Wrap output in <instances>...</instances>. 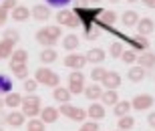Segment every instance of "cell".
<instances>
[{"instance_id": "6da1fadb", "label": "cell", "mask_w": 155, "mask_h": 131, "mask_svg": "<svg viewBox=\"0 0 155 131\" xmlns=\"http://www.w3.org/2000/svg\"><path fill=\"white\" fill-rule=\"evenodd\" d=\"M35 81L38 83V85L57 89L58 83H61V77H58V73H54V71H51V69L40 67V69H36V73H35Z\"/></svg>"}, {"instance_id": "7a4b0ae2", "label": "cell", "mask_w": 155, "mask_h": 131, "mask_svg": "<svg viewBox=\"0 0 155 131\" xmlns=\"http://www.w3.org/2000/svg\"><path fill=\"white\" fill-rule=\"evenodd\" d=\"M20 111H22L26 117H30V119H35L36 115H40V111H42V107H40V97L38 95H28V97H22V105H20Z\"/></svg>"}, {"instance_id": "3957f363", "label": "cell", "mask_w": 155, "mask_h": 131, "mask_svg": "<svg viewBox=\"0 0 155 131\" xmlns=\"http://www.w3.org/2000/svg\"><path fill=\"white\" fill-rule=\"evenodd\" d=\"M58 113L64 115V117H69L71 121H77V123H85V119H87V111L85 109L75 107V105H71V103H61Z\"/></svg>"}, {"instance_id": "277c9868", "label": "cell", "mask_w": 155, "mask_h": 131, "mask_svg": "<svg viewBox=\"0 0 155 131\" xmlns=\"http://www.w3.org/2000/svg\"><path fill=\"white\" fill-rule=\"evenodd\" d=\"M85 75L83 71H71L69 75V89L71 95H79V93H85Z\"/></svg>"}, {"instance_id": "5b68a950", "label": "cell", "mask_w": 155, "mask_h": 131, "mask_svg": "<svg viewBox=\"0 0 155 131\" xmlns=\"http://www.w3.org/2000/svg\"><path fill=\"white\" fill-rule=\"evenodd\" d=\"M54 18H57L58 26H67V29H77L81 24L79 18L75 16V12H71V10H58Z\"/></svg>"}, {"instance_id": "8992f818", "label": "cell", "mask_w": 155, "mask_h": 131, "mask_svg": "<svg viewBox=\"0 0 155 131\" xmlns=\"http://www.w3.org/2000/svg\"><path fill=\"white\" fill-rule=\"evenodd\" d=\"M87 65V57L85 55H79V52H71L64 57V67H69L71 71H81V69Z\"/></svg>"}, {"instance_id": "52a82bcc", "label": "cell", "mask_w": 155, "mask_h": 131, "mask_svg": "<svg viewBox=\"0 0 155 131\" xmlns=\"http://www.w3.org/2000/svg\"><path fill=\"white\" fill-rule=\"evenodd\" d=\"M121 85V75L117 71H107L105 79L101 81V87H105V91H117Z\"/></svg>"}, {"instance_id": "ba28073f", "label": "cell", "mask_w": 155, "mask_h": 131, "mask_svg": "<svg viewBox=\"0 0 155 131\" xmlns=\"http://www.w3.org/2000/svg\"><path fill=\"white\" fill-rule=\"evenodd\" d=\"M127 45H129V49L131 51H141V52H145V51H149V40H147V36H141V34H137V36H127Z\"/></svg>"}, {"instance_id": "9c48e42d", "label": "cell", "mask_w": 155, "mask_h": 131, "mask_svg": "<svg viewBox=\"0 0 155 131\" xmlns=\"http://www.w3.org/2000/svg\"><path fill=\"white\" fill-rule=\"evenodd\" d=\"M155 99L151 97L149 93H143V95H137V97L131 101V107L135 109V111H145V109H151L153 107Z\"/></svg>"}, {"instance_id": "30bf717a", "label": "cell", "mask_w": 155, "mask_h": 131, "mask_svg": "<svg viewBox=\"0 0 155 131\" xmlns=\"http://www.w3.org/2000/svg\"><path fill=\"white\" fill-rule=\"evenodd\" d=\"M36 42H40L45 49H52V46L57 45V39H54V36L48 32V29L45 26V29L36 30Z\"/></svg>"}, {"instance_id": "8fae6325", "label": "cell", "mask_w": 155, "mask_h": 131, "mask_svg": "<svg viewBox=\"0 0 155 131\" xmlns=\"http://www.w3.org/2000/svg\"><path fill=\"white\" fill-rule=\"evenodd\" d=\"M24 121H26V115L22 111H18V109H12L10 113L6 115V125H10V127H22Z\"/></svg>"}, {"instance_id": "7c38bea8", "label": "cell", "mask_w": 155, "mask_h": 131, "mask_svg": "<svg viewBox=\"0 0 155 131\" xmlns=\"http://www.w3.org/2000/svg\"><path fill=\"white\" fill-rule=\"evenodd\" d=\"M30 14H32V18H35V20L45 22V20H48V18H51V8H48L46 4H35V6H32V10H30Z\"/></svg>"}, {"instance_id": "4fadbf2b", "label": "cell", "mask_w": 155, "mask_h": 131, "mask_svg": "<svg viewBox=\"0 0 155 131\" xmlns=\"http://www.w3.org/2000/svg\"><path fill=\"white\" fill-rule=\"evenodd\" d=\"M87 117L91 121H101L105 117V105L103 103H91V107L87 109Z\"/></svg>"}, {"instance_id": "5bb4252c", "label": "cell", "mask_w": 155, "mask_h": 131, "mask_svg": "<svg viewBox=\"0 0 155 131\" xmlns=\"http://www.w3.org/2000/svg\"><path fill=\"white\" fill-rule=\"evenodd\" d=\"M155 30V22H153V18H139V22H137V32L141 34V36H147V34H151Z\"/></svg>"}, {"instance_id": "9a60e30c", "label": "cell", "mask_w": 155, "mask_h": 131, "mask_svg": "<svg viewBox=\"0 0 155 131\" xmlns=\"http://www.w3.org/2000/svg\"><path fill=\"white\" fill-rule=\"evenodd\" d=\"M87 63H93V65H99L103 63L105 57H107V52L103 51V49H99V46H95V49H91V51H87Z\"/></svg>"}, {"instance_id": "2e32d148", "label": "cell", "mask_w": 155, "mask_h": 131, "mask_svg": "<svg viewBox=\"0 0 155 131\" xmlns=\"http://www.w3.org/2000/svg\"><path fill=\"white\" fill-rule=\"evenodd\" d=\"M101 95H103V87L99 85V83H91V85L85 87V97L89 99V101H97V99H101Z\"/></svg>"}, {"instance_id": "e0dca14e", "label": "cell", "mask_w": 155, "mask_h": 131, "mask_svg": "<svg viewBox=\"0 0 155 131\" xmlns=\"http://www.w3.org/2000/svg\"><path fill=\"white\" fill-rule=\"evenodd\" d=\"M58 109L57 107H45L42 111H40V121L45 123V125H48V123H54V121L58 119Z\"/></svg>"}, {"instance_id": "ac0fdd59", "label": "cell", "mask_w": 155, "mask_h": 131, "mask_svg": "<svg viewBox=\"0 0 155 131\" xmlns=\"http://www.w3.org/2000/svg\"><path fill=\"white\" fill-rule=\"evenodd\" d=\"M137 65L143 67V69H153L155 67V52L145 51L141 55H137Z\"/></svg>"}, {"instance_id": "d6986e66", "label": "cell", "mask_w": 155, "mask_h": 131, "mask_svg": "<svg viewBox=\"0 0 155 131\" xmlns=\"http://www.w3.org/2000/svg\"><path fill=\"white\" fill-rule=\"evenodd\" d=\"M121 22H123L125 29H133V26H137V22H139V14L135 10H125L121 14Z\"/></svg>"}, {"instance_id": "ffe728a7", "label": "cell", "mask_w": 155, "mask_h": 131, "mask_svg": "<svg viewBox=\"0 0 155 131\" xmlns=\"http://www.w3.org/2000/svg\"><path fill=\"white\" fill-rule=\"evenodd\" d=\"M145 69L139 67V65H135V67H131L129 71H127V79L131 81V83H141V81L145 79Z\"/></svg>"}, {"instance_id": "44dd1931", "label": "cell", "mask_w": 155, "mask_h": 131, "mask_svg": "<svg viewBox=\"0 0 155 131\" xmlns=\"http://www.w3.org/2000/svg\"><path fill=\"white\" fill-rule=\"evenodd\" d=\"M10 16L16 20V22H24V20H28L30 18V10L26 8V6H22V4H18L14 10L10 12Z\"/></svg>"}, {"instance_id": "7402d4cb", "label": "cell", "mask_w": 155, "mask_h": 131, "mask_svg": "<svg viewBox=\"0 0 155 131\" xmlns=\"http://www.w3.org/2000/svg\"><path fill=\"white\" fill-rule=\"evenodd\" d=\"M28 61V51H24V49H14L10 57V65H26Z\"/></svg>"}, {"instance_id": "603a6c76", "label": "cell", "mask_w": 155, "mask_h": 131, "mask_svg": "<svg viewBox=\"0 0 155 131\" xmlns=\"http://www.w3.org/2000/svg\"><path fill=\"white\" fill-rule=\"evenodd\" d=\"M4 103H6V107H10V109H18L20 105H22V95L20 93H8L4 97Z\"/></svg>"}, {"instance_id": "cb8c5ba5", "label": "cell", "mask_w": 155, "mask_h": 131, "mask_svg": "<svg viewBox=\"0 0 155 131\" xmlns=\"http://www.w3.org/2000/svg\"><path fill=\"white\" fill-rule=\"evenodd\" d=\"M52 97H54V101H58V103H69L71 101V91L67 89V87H57L54 91H52Z\"/></svg>"}, {"instance_id": "d4e9b609", "label": "cell", "mask_w": 155, "mask_h": 131, "mask_svg": "<svg viewBox=\"0 0 155 131\" xmlns=\"http://www.w3.org/2000/svg\"><path fill=\"white\" fill-rule=\"evenodd\" d=\"M81 45V40L77 34H64V39H63V46H64V51H77Z\"/></svg>"}, {"instance_id": "484cf974", "label": "cell", "mask_w": 155, "mask_h": 131, "mask_svg": "<svg viewBox=\"0 0 155 131\" xmlns=\"http://www.w3.org/2000/svg\"><path fill=\"white\" fill-rule=\"evenodd\" d=\"M12 52H14V42L2 39L0 40V59H10Z\"/></svg>"}, {"instance_id": "4316f807", "label": "cell", "mask_w": 155, "mask_h": 131, "mask_svg": "<svg viewBox=\"0 0 155 131\" xmlns=\"http://www.w3.org/2000/svg\"><path fill=\"white\" fill-rule=\"evenodd\" d=\"M12 87H14V83H12L10 77L4 75V73H0V95H8V93H12Z\"/></svg>"}, {"instance_id": "83f0119b", "label": "cell", "mask_w": 155, "mask_h": 131, "mask_svg": "<svg viewBox=\"0 0 155 131\" xmlns=\"http://www.w3.org/2000/svg\"><path fill=\"white\" fill-rule=\"evenodd\" d=\"M101 103H103L105 107H109V105L115 107L117 103H119V95H117V91H103V95H101Z\"/></svg>"}, {"instance_id": "f1b7e54d", "label": "cell", "mask_w": 155, "mask_h": 131, "mask_svg": "<svg viewBox=\"0 0 155 131\" xmlns=\"http://www.w3.org/2000/svg\"><path fill=\"white\" fill-rule=\"evenodd\" d=\"M131 101H119L113 107V111H115V115L117 117H125V115H129V111H131Z\"/></svg>"}, {"instance_id": "f546056e", "label": "cell", "mask_w": 155, "mask_h": 131, "mask_svg": "<svg viewBox=\"0 0 155 131\" xmlns=\"http://www.w3.org/2000/svg\"><path fill=\"white\" fill-rule=\"evenodd\" d=\"M10 71L16 79H22V81L28 79V67L26 65H10Z\"/></svg>"}, {"instance_id": "4dcf8cb0", "label": "cell", "mask_w": 155, "mask_h": 131, "mask_svg": "<svg viewBox=\"0 0 155 131\" xmlns=\"http://www.w3.org/2000/svg\"><path fill=\"white\" fill-rule=\"evenodd\" d=\"M58 59V55H57V51L54 49H45V51H40V61L45 65H51V63H54Z\"/></svg>"}, {"instance_id": "1f68e13d", "label": "cell", "mask_w": 155, "mask_h": 131, "mask_svg": "<svg viewBox=\"0 0 155 131\" xmlns=\"http://www.w3.org/2000/svg\"><path fill=\"white\" fill-rule=\"evenodd\" d=\"M133 125H135V119H133L131 115H125V117H119L117 129H121V131H129V129H133Z\"/></svg>"}, {"instance_id": "d6a6232c", "label": "cell", "mask_w": 155, "mask_h": 131, "mask_svg": "<svg viewBox=\"0 0 155 131\" xmlns=\"http://www.w3.org/2000/svg\"><path fill=\"white\" fill-rule=\"evenodd\" d=\"M121 61H123L125 65H135L137 63V52L131 51V49H125L123 55H121Z\"/></svg>"}, {"instance_id": "836d02e7", "label": "cell", "mask_w": 155, "mask_h": 131, "mask_svg": "<svg viewBox=\"0 0 155 131\" xmlns=\"http://www.w3.org/2000/svg\"><path fill=\"white\" fill-rule=\"evenodd\" d=\"M105 75H107V69H103V67H93V71H91L93 83H99V85H101V81L105 79Z\"/></svg>"}, {"instance_id": "e575fe53", "label": "cell", "mask_w": 155, "mask_h": 131, "mask_svg": "<svg viewBox=\"0 0 155 131\" xmlns=\"http://www.w3.org/2000/svg\"><path fill=\"white\" fill-rule=\"evenodd\" d=\"M123 51H125V46H123V42H121V40H115V42L111 45V59H121Z\"/></svg>"}, {"instance_id": "d590c367", "label": "cell", "mask_w": 155, "mask_h": 131, "mask_svg": "<svg viewBox=\"0 0 155 131\" xmlns=\"http://www.w3.org/2000/svg\"><path fill=\"white\" fill-rule=\"evenodd\" d=\"M36 89H38V83H36L35 79H26V81H24V91L28 93V95L36 93Z\"/></svg>"}, {"instance_id": "8d00e7d4", "label": "cell", "mask_w": 155, "mask_h": 131, "mask_svg": "<svg viewBox=\"0 0 155 131\" xmlns=\"http://www.w3.org/2000/svg\"><path fill=\"white\" fill-rule=\"evenodd\" d=\"M2 39H6V40H10V42H14V45H16L18 40H20V32H18V30H6L4 32V36H2Z\"/></svg>"}, {"instance_id": "74e56055", "label": "cell", "mask_w": 155, "mask_h": 131, "mask_svg": "<svg viewBox=\"0 0 155 131\" xmlns=\"http://www.w3.org/2000/svg\"><path fill=\"white\" fill-rule=\"evenodd\" d=\"M45 2H46V6H54V8H61V10H63L64 6L71 4L73 0H45Z\"/></svg>"}, {"instance_id": "f35d334b", "label": "cell", "mask_w": 155, "mask_h": 131, "mask_svg": "<svg viewBox=\"0 0 155 131\" xmlns=\"http://www.w3.org/2000/svg\"><path fill=\"white\" fill-rule=\"evenodd\" d=\"M79 131H101V129H99V123H97V121H85V123L81 125Z\"/></svg>"}, {"instance_id": "ab89813d", "label": "cell", "mask_w": 155, "mask_h": 131, "mask_svg": "<svg viewBox=\"0 0 155 131\" xmlns=\"http://www.w3.org/2000/svg\"><path fill=\"white\" fill-rule=\"evenodd\" d=\"M26 129H42V131H45V123H42L40 119H36V117H35V119H30V121H28Z\"/></svg>"}, {"instance_id": "60d3db41", "label": "cell", "mask_w": 155, "mask_h": 131, "mask_svg": "<svg viewBox=\"0 0 155 131\" xmlns=\"http://www.w3.org/2000/svg\"><path fill=\"white\" fill-rule=\"evenodd\" d=\"M0 6H2V8H6L8 12H12L18 6V0H2V4H0Z\"/></svg>"}, {"instance_id": "b9f144b4", "label": "cell", "mask_w": 155, "mask_h": 131, "mask_svg": "<svg viewBox=\"0 0 155 131\" xmlns=\"http://www.w3.org/2000/svg\"><path fill=\"white\" fill-rule=\"evenodd\" d=\"M8 18H10V12L6 10V8H2V6H0V26H4Z\"/></svg>"}, {"instance_id": "7bdbcfd3", "label": "cell", "mask_w": 155, "mask_h": 131, "mask_svg": "<svg viewBox=\"0 0 155 131\" xmlns=\"http://www.w3.org/2000/svg\"><path fill=\"white\" fill-rule=\"evenodd\" d=\"M99 36H101V34H99L97 29H91L89 32H85V39L87 40H95V39H99Z\"/></svg>"}, {"instance_id": "ee69618b", "label": "cell", "mask_w": 155, "mask_h": 131, "mask_svg": "<svg viewBox=\"0 0 155 131\" xmlns=\"http://www.w3.org/2000/svg\"><path fill=\"white\" fill-rule=\"evenodd\" d=\"M147 123H149V127L155 129V111H151V113L147 115Z\"/></svg>"}, {"instance_id": "f6af8a7d", "label": "cell", "mask_w": 155, "mask_h": 131, "mask_svg": "<svg viewBox=\"0 0 155 131\" xmlns=\"http://www.w3.org/2000/svg\"><path fill=\"white\" fill-rule=\"evenodd\" d=\"M89 0H75V8H87Z\"/></svg>"}, {"instance_id": "bcb514c9", "label": "cell", "mask_w": 155, "mask_h": 131, "mask_svg": "<svg viewBox=\"0 0 155 131\" xmlns=\"http://www.w3.org/2000/svg\"><path fill=\"white\" fill-rule=\"evenodd\" d=\"M143 4L147 6V8H155V0H143Z\"/></svg>"}, {"instance_id": "7dc6e473", "label": "cell", "mask_w": 155, "mask_h": 131, "mask_svg": "<svg viewBox=\"0 0 155 131\" xmlns=\"http://www.w3.org/2000/svg\"><path fill=\"white\" fill-rule=\"evenodd\" d=\"M2 107H6V103H4V99L0 97V111H2Z\"/></svg>"}, {"instance_id": "c3c4849f", "label": "cell", "mask_w": 155, "mask_h": 131, "mask_svg": "<svg viewBox=\"0 0 155 131\" xmlns=\"http://www.w3.org/2000/svg\"><path fill=\"white\" fill-rule=\"evenodd\" d=\"M89 2H103V0H89Z\"/></svg>"}, {"instance_id": "681fc988", "label": "cell", "mask_w": 155, "mask_h": 131, "mask_svg": "<svg viewBox=\"0 0 155 131\" xmlns=\"http://www.w3.org/2000/svg\"><path fill=\"white\" fill-rule=\"evenodd\" d=\"M26 131H42V129H26Z\"/></svg>"}, {"instance_id": "f907efd6", "label": "cell", "mask_w": 155, "mask_h": 131, "mask_svg": "<svg viewBox=\"0 0 155 131\" xmlns=\"http://www.w3.org/2000/svg\"><path fill=\"white\" fill-rule=\"evenodd\" d=\"M127 2H139V0H127Z\"/></svg>"}, {"instance_id": "816d5d0a", "label": "cell", "mask_w": 155, "mask_h": 131, "mask_svg": "<svg viewBox=\"0 0 155 131\" xmlns=\"http://www.w3.org/2000/svg\"><path fill=\"white\" fill-rule=\"evenodd\" d=\"M109 2H121V0H109Z\"/></svg>"}, {"instance_id": "f5cc1de1", "label": "cell", "mask_w": 155, "mask_h": 131, "mask_svg": "<svg viewBox=\"0 0 155 131\" xmlns=\"http://www.w3.org/2000/svg\"><path fill=\"white\" fill-rule=\"evenodd\" d=\"M0 131H4V129H2V125H0Z\"/></svg>"}, {"instance_id": "db71d44e", "label": "cell", "mask_w": 155, "mask_h": 131, "mask_svg": "<svg viewBox=\"0 0 155 131\" xmlns=\"http://www.w3.org/2000/svg\"><path fill=\"white\" fill-rule=\"evenodd\" d=\"M117 131H121V129H117Z\"/></svg>"}]
</instances>
